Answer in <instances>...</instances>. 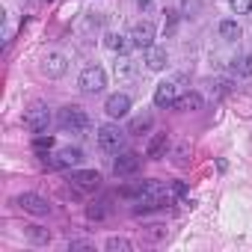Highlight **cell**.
I'll return each mask as SVG.
<instances>
[{"mask_svg":"<svg viewBox=\"0 0 252 252\" xmlns=\"http://www.w3.org/2000/svg\"><path fill=\"white\" fill-rule=\"evenodd\" d=\"M125 196H137V211H152L169 205V193L160 181H143L140 187H125Z\"/></svg>","mask_w":252,"mask_h":252,"instance_id":"6da1fadb","label":"cell"},{"mask_svg":"<svg viewBox=\"0 0 252 252\" xmlns=\"http://www.w3.org/2000/svg\"><path fill=\"white\" fill-rule=\"evenodd\" d=\"M60 125H63L65 131H71V134H80V131L89 128V116H86L80 107H65V110L60 113Z\"/></svg>","mask_w":252,"mask_h":252,"instance_id":"7a4b0ae2","label":"cell"},{"mask_svg":"<svg viewBox=\"0 0 252 252\" xmlns=\"http://www.w3.org/2000/svg\"><path fill=\"white\" fill-rule=\"evenodd\" d=\"M104 86H107V74H104L101 65H89V68L80 71V89H83V92L95 95V92H101Z\"/></svg>","mask_w":252,"mask_h":252,"instance_id":"3957f363","label":"cell"},{"mask_svg":"<svg viewBox=\"0 0 252 252\" xmlns=\"http://www.w3.org/2000/svg\"><path fill=\"white\" fill-rule=\"evenodd\" d=\"M48 122H51V113H48L45 104H33V107L24 113V125H27L33 134H42V131L48 128Z\"/></svg>","mask_w":252,"mask_h":252,"instance_id":"277c9868","label":"cell"},{"mask_svg":"<svg viewBox=\"0 0 252 252\" xmlns=\"http://www.w3.org/2000/svg\"><path fill=\"white\" fill-rule=\"evenodd\" d=\"M98 146L104 152H119L125 146V134L116 128V125H104V128H98Z\"/></svg>","mask_w":252,"mask_h":252,"instance_id":"5b68a950","label":"cell"},{"mask_svg":"<svg viewBox=\"0 0 252 252\" xmlns=\"http://www.w3.org/2000/svg\"><path fill=\"white\" fill-rule=\"evenodd\" d=\"M83 160V152L80 149H60L54 158H51V166L54 169H71Z\"/></svg>","mask_w":252,"mask_h":252,"instance_id":"8992f818","label":"cell"},{"mask_svg":"<svg viewBox=\"0 0 252 252\" xmlns=\"http://www.w3.org/2000/svg\"><path fill=\"white\" fill-rule=\"evenodd\" d=\"M18 205H21L27 214H36V217H45V214L51 211L48 199H42V196H36V193H21V196H18Z\"/></svg>","mask_w":252,"mask_h":252,"instance_id":"52a82bcc","label":"cell"},{"mask_svg":"<svg viewBox=\"0 0 252 252\" xmlns=\"http://www.w3.org/2000/svg\"><path fill=\"white\" fill-rule=\"evenodd\" d=\"M104 110H107V116L122 119V116H128V110H131V98L125 95V92H116V95H110V98H107Z\"/></svg>","mask_w":252,"mask_h":252,"instance_id":"ba28073f","label":"cell"},{"mask_svg":"<svg viewBox=\"0 0 252 252\" xmlns=\"http://www.w3.org/2000/svg\"><path fill=\"white\" fill-rule=\"evenodd\" d=\"M131 39L137 48H152L155 45V24L152 21H140L134 30H131Z\"/></svg>","mask_w":252,"mask_h":252,"instance_id":"9c48e42d","label":"cell"},{"mask_svg":"<svg viewBox=\"0 0 252 252\" xmlns=\"http://www.w3.org/2000/svg\"><path fill=\"white\" fill-rule=\"evenodd\" d=\"M140 169V155L137 152H125L122 158H116V163H113V172L116 175H131V172H137Z\"/></svg>","mask_w":252,"mask_h":252,"instance_id":"30bf717a","label":"cell"},{"mask_svg":"<svg viewBox=\"0 0 252 252\" xmlns=\"http://www.w3.org/2000/svg\"><path fill=\"white\" fill-rule=\"evenodd\" d=\"M71 184L80 190H95L101 184V175L95 169H77V172H71Z\"/></svg>","mask_w":252,"mask_h":252,"instance_id":"8fae6325","label":"cell"},{"mask_svg":"<svg viewBox=\"0 0 252 252\" xmlns=\"http://www.w3.org/2000/svg\"><path fill=\"white\" fill-rule=\"evenodd\" d=\"M178 92V86L172 83V80H166V83H158V89H155V104L158 107H172L175 104V95Z\"/></svg>","mask_w":252,"mask_h":252,"instance_id":"7c38bea8","label":"cell"},{"mask_svg":"<svg viewBox=\"0 0 252 252\" xmlns=\"http://www.w3.org/2000/svg\"><path fill=\"white\" fill-rule=\"evenodd\" d=\"M166 63H169V57H166V48H158V45L146 48V65H149L152 71H160V68H166Z\"/></svg>","mask_w":252,"mask_h":252,"instance_id":"4fadbf2b","label":"cell"},{"mask_svg":"<svg viewBox=\"0 0 252 252\" xmlns=\"http://www.w3.org/2000/svg\"><path fill=\"white\" fill-rule=\"evenodd\" d=\"M45 74L48 77H63L65 74V57L63 54H48L45 57Z\"/></svg>","mask_w":252,"mask_h":252,"instance_id":"5bb4252c","label":"cell"},{"mask_svg":"<svg viewBox=\"0 0 252 252\" xmlns=\"http://www.w3.org/2000/svg\"><path fill=\"white\" fill-rule=\"evenodd\" d=\"M107 48H113V51H119V54H128V51L137 48V45H134L131 36H116V33H113V36H107Z\"/></svg>","mask_w":252,"mask_h":252,"instance_id":"9a60e30c","label":"cell"},{"mask_svg":"<svg viewBox=\"0 0 252 252\" xmlns=\"http://www.w3.org/2000/svg\"><path fill=\"white\" fill-rule=\"evenodd\" d=\"M199 107H202V98L196 92H187V95L175 98V104H172V110H199Z\"/></svg>","mask_w":252,"mask_h":252,"instance_id":"2e32d148","label":"cell"},{"mask_svg":"<svg viewBox=\"0 0 252 252\" xmlns=\"http://www.w3.org/2000/svg\"><path fill=\"white\" fill-rule=\"evenodd\" d=\"M166 146H169V137H166V134H158V137H155V140L149 143V149H146V155H149L152 160H158V158H160V155L166 152Z\"/></svg>","mask_w":252,"mask_h":252,"instance_id":"e0dca14e","label":"cell"},{"mask_svg":"<svg viewBox=\"0 0 252 252\" xmlns=\"http://www.w3.org/2000/svg\"><path fill=\"white\" fill-rule=\"evenodd\" d=\"M152 122H155V119H152V113H143V116H137V119L128 125V134H146V131L152 128Z\"/></svg>","mask_w":252,"mask_h":252,"instance_id":"ac0fdd59","label":"cell"},{"mask_svg":"<svg viewBox=\"0 0 252 252\" xmlns=\"http://www.w3.org/2000/svg\"><path fill=\"white\" fill-rule=\"evenodd\" d=\"M220 36H222L225 42H237V39H240V24H237V21H222V24H220Z\"/></svg>","mask_w":252,"mask_h":252,"instance_id":"d6986e66","label":"cell"},{"mask_svg":"<svg viewBox=\"0 0 252 252\" xmlns=\"http://www.w3.org/2000/svg\"><path fill=\"white\" fill-rule=\"evenodd\" d=\"M116 77H119V80H131V77H134V63H131L128 57H122V60L116 63Z\"/></svg>","mask_w":252,"mask_h":252,"instance_id":"ffe728a7","label":"cell"},{"mask_svg":"<svg viewBox=\"0 0 252 252\" xmlns=\"http://www.w3.org/2000/svg\"><path fill=\"white\" fill-rule=\"evenodd\" d=\"M27 237H30L33 243H48V240H51L48 228H42V225H30V228H27Z\"/></svg>","mask_w":252,"mask_h":252,"instance_id":"44dd1931","label":"cell"},{"mask_svg":"<svg viewBox=\"0 0 252 252\" xmlns=\"http://www.w3.org/2000/svg\"><path fill=\"white\" fill-rule=\"evenodd\" d=\"M107 249H110V252H128V249H131V240H125V237H110V240H107Z\"/></svg>","mask_w":252,"mask_h":252,"instance_id":"7402d4cb","label":"cell"},{"mask_svg":"<svg viewBox=\"0 0 252 252\" xmlns=\"http://www.w3.org/2000/svg\"><path fill=\"white\" fill-rule=\"evenodd\" d=\"M107 214H110L107 202H98V205H92V208H89V220H104Z\"/></svg>","mask_w":252,"mask_h":252,"instance_id":"603a6c76","label":"cell"},{"mask_svg":"<svg viewBox=\"0 0 252 252\" xmlns=\"http://www.w3.org/2000/svg\"><path fill=\"white\" fill-rule=\"evenodd\" d=\"M231 9H234L237 15H246V12L252 9V0H231Z\"/></svg>","mask_w":252,"mask_h":252,"instance_id":"cb8c5ba5","label":"cell"},{"mask_svg":"<svg viewBox=\"0 0 252 252\" xmlns=\"http://www.w3.org/2000/svg\"><path fill=\"white\" fill-rule=\"evenodd\" d=\"M33 149H36L39 155H42V152H51V149H54V140H51V137H39V140L33 143Z\"/></svg>","mask_w":252,"mask_h":252,"instance_id":"d4e9b609","label":"cell"},{"mask_svg":"<svg viewBox=\"0 0 252 252\" xmlns=\"http://www.w3.org/2000/svg\"><path fill=\"white\" fill-rule=\"evenodd\" d=\"M237 74H243V77H249V74H252V54H249V57H243V60L237 63Z\"/></svg>","mask_w":252,"mask_h":252,"instance_id":"484cf974","label":"cell"},{"mask_svg":"<svg viewBox=\"0 0 252 252\" xmlns=\"http://www.w3.org/2000/svg\"><path fill=\"white\" fill-rule=\"evenodd\" d=\"M163 234H166V228H163V225H152V228L146 231V237H152V240H160Z\"/></svg>","mask_w":252,"mask_h":252,"instance_id":"4316f807","label":"cell"},{"mask_svg":"<svg viewBox=\"0 0 252 252\" xmlns=\"http://www.w3.org/2000/svg\"><path fill=\"white\" fill-rule=\"evenodd\" d=\"M71 249H92V243H86V240H71Z\"/></svg>","mask_w":252,"mask_h":252,"instance_id":"83f0119b","label":"cell"},{"mask_svg":"<svg viewBox=\"0 0 252 252\" xmlns=\"http://www.w3.org/2000/svg\"><path fill=\"white\" fill-rule=\"evenodd\" d=\"M137 3H140V6H149V3H152V0H137Z\"/></svg>","mask_w":252,"mask_h":252,"instance_id":"f1b7e54d","label":"cell"}]
</instances>
